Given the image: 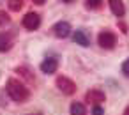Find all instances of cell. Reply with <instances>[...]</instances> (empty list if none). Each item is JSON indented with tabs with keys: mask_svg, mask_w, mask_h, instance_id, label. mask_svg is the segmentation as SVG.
Returning a JSON list of instances; mask_svg holds the SVG:
<instances>
[{
	"mask_svg": "<svg viewBox=\"0 0 129 115\" xmlns=\"http://www.w3.org/2000/svg\"><path fill=\"white\" fill-rule=\"evenodd\" d=\"M11 48V39L6 34H0V51H7Z\"/></svg>",
	"mask_w": 129,
	"mask_h": 115,
	"instance_id": "30bf717a",
	"label": "cell"
},
{
	"mask_svg": "<svg viewBox=\"0 0 129 115\" xmlns=\"http://www.w3.org/2000/svg\"><path fill=\"white\" fill-rule=\"evenodd\" d=\"M9 7L11 11H20L23 7V0H9Z\"/></svg>",
	"mask_w": 129,
	"mask_h": 115,
	"instance_id": "7c38bea8",
	"label": "cell"
},
{
	"mask_svg": "<svg viewBox=\"0 0 129 115\" xmlns=\"http://www.w3.org/2000/svg\"><path fill=\"white\" fill-rule=\"evenodd\" d=\"M62 2H73V0H62Z\"/></svg>",
	"mask_w": 129,
	"mask_h": 115,
	"instance_id": "d6986e66",
	"label": "cell"
},
{
	"mask_svg": "<svg viewBox=\"0 0 129 115\" xmlns=\"http://www.w3.org/2000/svg\"><path fill=\"white\" fill-rule=\"evenodd\" d=\"M85 2H87V7L90 9H97L101 6V0H85Z\"/></svg>",
	"mask_w": 129,
	"mask_h": 115,
	"instance_id": "4fadbf2b",
	"label": "cell"
},
{
	"mask_svg": "<svg viewBox=\"0 0 129 115\" xmlns=\"http://www.w3.org/2000/svg\"><path fill=\"white\" fill-rule=\"evenodd\" d=\"M97 41H99L101 48H106V50H111V48L115 46V43H117L115 34H111V32H108V30L101 32V34H99V37H97Z\"/></svg>",
	"mask_w": 129,
	"mask_h": 115,
	"instance_id": "3957f363",
	"label": "cell"
},
{
	"mask_svg": "<svg viewBox=\"0 0 129 115\" xmlns=\"http://www.w3.org/2000/svg\"><path fill=\"white\" fill-rule=\"evenodd\" d=\"M57 67H58V60L53 59V57H50V59H46V60L41 62V71L46 73V74H53L57 71Z\"/></svg>",
	"mask_w": 129,
	"mask_h": 115,
	"instance_id": "5b68a950",
	"label": "cell"
},
{
	"mask_svg": "<svg viewBox=\"0 0 129 115\" xmlns=\"http://www.w3.org/2000/svg\"><path fill=\"white\" fill-rule=\"evenodd\" d=\"M46 2V0H34V4H37V6H43Z\"/></svg>",
	"mask_w": 129,
	"mask_h": 115,
	"instance_id": "e0dca14e",
	"label": "cell"
},
{
	"mask_svg": "<svg viewBox=\"0 0 129 115\" xmlns=\"http://www.w3.org/2000/svg\"><path fill=\"white\" fill-rule=\"evenodd\" d=\"M124 115H129V106L125 108V111H124Z\"/></svg>",
	"mask_w": 129,
	"mask_h": 115,
	"instance_id": "ac0fdd59",
	"label": "cell"
},
{
	"mask_svg": "<svg viewBox=\"0 0 129 115\" xmlns=\"http://www.w3.org/2000/svg\"><path fill=\"white\" fill-rule=\"evenodd\" d=\"M104 99H106V97H104V92H101V90H97V89H92V90L87 92V101H88V103L99 104V103H103Z\"/></svg>",
	"mask_w": 129,
	"mask_h": 115,
	"instance_id": "52a82bcc",
	"label": "cell"
},
{
	"mask_svg": "<svg viewBox=\"0 0 129 115\" xmlns=\"http://www.w3.org/2000/svg\"><path fill=\"white\" fill-rule=\"evenodd\" d=\"M53 32H55L57 37H67L71 34V25L67 21H58V23H55Z\"/></svg>",
	"mask_w": 129,
	"mask_h": 115,
	"instance_id": "8992f818",
	"label": "cell"
},
{
	"mask_svg": "<svg viewBox=\"0 0 129 115\" xmlns=\"http://www.w3.org/2000/svg\"><path fill=\"white\" fill-rule=\"evenodd\" d=\"M122 73H124V76L129 78V59L124 60V64H122Z\"/></svg>",
	"mask_w": 129,
	"mask_h": 115,
	"instance_id": "9a60e30c",
	"label": "cell"
},
{
	"mask_svg": "<svg viewBox=\"0 0 129 115\" xmlns=\"http://www.w3.org/2000/svg\"><path fill=\"white\" fill-rule=\"evenodd\" d=\"M57 87H58L64 94H67V96L74 94V90H76L74 81H73V80H69L67 76H58V78H57Z\"/></svg>",
	"mask_w": 129,
	"mask_h": 115,
	"instance_id": "7a4b0ae2",
	"label": "cell"
},
{
	"mask_svg": "<svg viewBox=\"0 0 129 115\" xmlns=\"http://www.w3.org/2000/svg\"><path fill=\"white\" fill-rule=\"evenodd\" d=\"M71 115H85V106L81 103H73L71 104Z\"/></svg>",
	"mask_w": 129,
	"mask_h": 115,
	"instance_id": "8fae6325",
	"label": "cell"
},
{
	"mask_svg": "<svg viewBox=\"0 0 129 115\" xmlns=\"http://www.w3.org/2000/svg\"><path fill=\"white\" fill-rule=\"evenodd\" d=\"M7 92L16 103H25L28 99V89L20 80H14V78H11L7 81Z\"/></svg>",
	"mask_w": 129,
	"mask_h": 115,
	"instance_id": "6da1fadb",
	"label": "cell"
},
{
	"mask_svg": "<svg viewBox=\"0 0 129 115\" xmlns=\"http://www.w3.org/2000/svg\"><path fill=\"white\" fill-rule=\"evenodd\" d=\"M39 25H41V18L37 13H28L23 18V27L28 30H36V28H39Z\"/></svg>",
	"mask_w": 129,
	"mask_h": 115,
	"instance_id": "277c9868",
	"label": "cell"
},
{
	"mask_svg": "<svg viewBox=\"0 0 129 115\" xmlns=\"http://www.w3.org/2000/svg\"><path fill=\"white\" fill-rule=\"evenodd\" d=\"M108 4H110V9H111V13H113L117 18L124 16V13H125V7H124V4H122V0H108Z\"/></svg>",
	"mask_w": 129,
	"mask_h": 115,
	"instance_id": "ba28073f",
	"label": "cell"
},
{
	"mask_svg": "<svg viewBox=\"0 0 129 115\" xmlns=\"http://www.w3.org/2000/svg\"><path fill=\"white\" fill-rule=\"evenodd\" d=\"M92 115H104V111H103V108H101L99 104H95V106L92 108Z\"/></svg>",
	"mask_w": 129,
	"mask_h": 115,
	"instance_id": "2e32d148",
	"label": "cell"
},
{
	"mask_svg": "<svg viewBox=\"0 0 129 115\" xmlns=\"http://www.w3.org/2000/svg\"><path fill=\"white\" fill-rule=\"evenodd\" d=\"M6 23H9V16H7V13L0 11V25H6Z\"/></svg>",
	"mask_w": 129,
	"mask_h": 115,
	"instance_id": "5bb4252c",
	"label": "cell"
},
{
	"mask_svg": "<svg viewBox=\"0 0 129 115\" xmlns=\"http://www.w3.org/2000/svg\"><path fill=\"white\" fill-rule=\"evenodd\" d=\"M73 41H74L76 44H80V46H88V44H90V39H88V36L85 34V30H76V32L73 34Z\"/></svg>",
	"mask_w": 129,
	"mask_h": 115,
	"instance_id": "9c48e42d",
	"label": "cell"
}]
</instances>
